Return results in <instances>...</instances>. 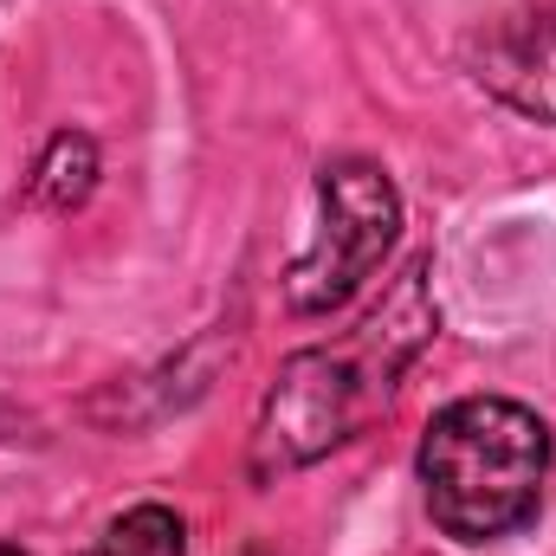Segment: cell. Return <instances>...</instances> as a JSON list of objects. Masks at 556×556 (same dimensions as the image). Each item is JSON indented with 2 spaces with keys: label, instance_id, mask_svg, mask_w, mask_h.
Instances as JSON below:
<instances>
[{
  "label": "cell",
  "instance_id": "obj_1",
  "mask_svg": "<svg viewBox=\"0 0 556 556\" xmlns=\"http://www.w3.org/2000/svg\"><path fill=\"white\" fill-rule=\"evenodd\" d=\"M427 337H433V311L420 298V266H408V278L389 291V304L350 343L298 350L278 369L260 427H253V479L298 472V466L324 459L330 446H343L356 433V420L395 389V376L408 369V356Z\"/></svg>",
  "mask_w": 556,
  "mask_h": 556
},
{
  "label": "cell",
  "instance_id": "obj_2",
  "mask_svg": "<svg viewBox=\"0 0 556 556\" xmlns=\"http://www.w3.org/2000/svg\"><path fill=\"white\" fill-rule=\"evenodd\" d=\"M551 479V427L525 402L466 395L427 420L420 492L453 544H492L518 531Z\"/></svg>",
  "mask_w": 556,
  "mask_h": 556
},
{
  "label": "cell",
  "instance_id": "obj_3",
  "mask_svg": "<svg viewBox=\"0 0 556 556\" xmlns=\"http://www.w3.org/2000/svg\"><path fill=\"white\" fill-rule=\"evenodd\" d=\"M402 233V194L376 162H330L317 175V233L285 278L291 311L317 317L363 291Z\"/></svg>",
  "mask_w": 556,
  "mask_h": 556
},
{
  "label": "cell",
  "instance_id": "obj_4",
  "mask_svg": "<svg viewBox=\"0 0 556 556\" xmlns=\"http://www.w3.org/2000/svg\"><path fill=\"white\" fill-rule=\"evenodd\" d=\"M472 65H479V85L498 104H511L518 117L556 124V7L525 13V20H505L479 46Z\"/></svg>",
  "mask_w": 556,
  "mask_h": 556
},
{
  "label": "cell",
  "instance_id": "obj_5",
  "mask_svg": "<svg viewBox=\"0 0 556 556\" xmlns=\"http://www.w3.org/2000/svg\"><path fill=\"white\" fill-rule=\"evenodd\" d=\"M91 188H98V142L78 137V130H59L33 168V201L52 214H72L91 201Z\"/></svg>",
  "mask_w": 556,
  "mask_h": 556
},
{
  "label": "cell",
  "instance_id": "obj_6",
  "mask_svg": "<svg viewBox=\"0 0 556 556\" xmlns=\"http://www.w3.org/2000/svg\"><path fill=\"white\" fill-rule=\"evenodd\" d=\"M104 544L117 556H188V531L168 505H137L104 531Z\"/></svg>",
  "mask_w": 556,
  "mask_h": 556
},
{
  "label": "cell",
  "instance_id": "obj_7",
  "mask_svg": "<svg viewBox=\"0 0 556 556\" xmlns=\"http://www.w3.org/2000/svg\"><path fill=\"white\" fill-rule=\"evenodd\" d=\"M85 556H117V551H111V544H98V551H85Z\"/></svg>",
  "mask_w": 556,
  "mask_h": 556
},
{
  "label": "cell",
  "instance_id": "obj_8",
  "mask_svg": "<svg viewBox=\"0 0 556 556\" xmlns=\"http://www.w3.org/2000/svg\"><path fill=\"white\" fill-rule=\"evenodd\" d=\"M0 556H26V551H13V544H0Z\"/></svg>",
  "mask_w": 556,
  "mask_h": 556
}]
</instances>
